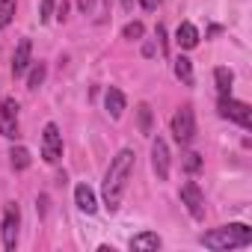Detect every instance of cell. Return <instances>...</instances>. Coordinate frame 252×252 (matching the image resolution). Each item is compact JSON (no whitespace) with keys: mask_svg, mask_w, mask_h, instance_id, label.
<instances>
[{"mask_svg":"<svg viewBox=\"0 0 252 252\" xmlns=\"http://www.w3.org/2000/svg\"><path fill=\"white\" fill-rule=\"evenodd\" d=\"M134 158L137 155L131 149H122L110 160V169L104 175V208L107 211H119L125 190H128V181H131V172H134Z\"/></svg>","mask_w":252,"mask_h":252,"instance_id":"1","label":"cell"},{"mask_svg":"<svg viewBox=\"0 0 252 252\" xmlns=\"http://www.w3.org/2000/svg\"><path fill=\"white\" fill-rule=\"evenodd\" d=\"M202 246L208 249H217V252H225V249H243L252 243V228L243 225V222H228V225H220V228H211L199 237Z\"/></svg>","mask_w":252,"mask_h":252,"instance_id":"2","label":"cell"},{"mask_svg":"<svg viewBox=\"0 0 252 252\" xmlns=\"http://www.w3.org/2000/svg\"><path fill=\"white\" fill-rule=\"evenodd\" d=\"M220 116L240 125V128H252V110L246 101H234L231 95H220Z\"/></svg>","mask_w":252,"mask_h":252,"instance_id":"3","label":"cell"},{"mask_svg":"<svg viewBox=\"0 0 252 252\" xmlns=\"http://www.w3.org/2000/svg\"><path fill=\"white\" fill-rule=\"evenodd\" d=\"M18 228H21V211L15 202H9L3 208V222H0V234H3V246L6 249H15L18 243Z\"/></svg>","mask_w":252,"mask_h":252,"instance_id":"4","label":"cell"},{"mask_svg":"<svg viewBox=\"0 0 252 252\" xmlns=\"http://www.w3.org/2000/svg\"><path fill=\"white\" fill-rule=\"evenodd\" d=\"M172 134L178 143H190L196 137V116H193V107L184 104L175 116H172Z\"/></svg>","mask_w":252,"mask_h":252,"instance_id":"5","label":"cell"},{"mask_svg":"<svg viewBox=\"0 0 252 252\" xmlns=\"http://www.w3.org/2000/svg\"><path fill=\"white\" fill-rule=\"evenodd\" d=\"M42 158L45 163H60L63 158V134L54 122L45 125V131H42Z\"/></svg>","mask_w":252,"mask_h":252,"instance_id":"6","label":"cell"},{"mask_svg":"<svg viewBox=\"0 0 252 252\" xmlns=\"http://www.w3.org/2000/svg\"><path fill=\"white\" fill-rule=\"evenodd\" d=\"M0 137H6V140L18 137V101L15 98L0 101Z\"/></svg>","mask_w":252,"mask_h":252,"instance_id":"7","label":"cell"},{"mask_svg":"<svg viewBox=\"0 0 252 252\" xmlns=\"http://www.w3.org/2000/svg\"><path fill=\"white\" fill-rule=\"evenodd\" d=\"M181 202H184V208L190 211L193 220H205V196H202L196 181H187L181 187Z\"/></svg>","mask_w":252,"mask_h":252,"instance_id":"8","label":"cell"},{"mask_svg":"<svg viewBox=\"0 0 252 252\" xmlns=\"http://www.w3.org/2000/svg\"><path fill=\"white\" fill-rule=\"evenodd\" d=\"M152 166H155L158 181H166V178H169V146H166V140H160V137L152 143Z\"/></svg>","mask_w":252,"mask_h":252,"instance_id":"9","label":"cell"},{"mask_svg":"<svg viewBox=\"0 0 252 252\" xmlns=\"http://www.w3.org/2000/svg\"><path fill=\"white\" fill-rule=\"evenodd\" d=\"M30 57H33V42H30V39H21L18 48H15V57H12V74H15V77L27 74V68L33 65Z\"/></svg>","mask_w":252,"mask_h":252,"instance_id":"10","label":"cell"},{"mask_svg":"<svg viewBox=\"0 0 252 252\" xmlns=\"http://www.w3.org/2000/svg\"><path fill=\"white\" fill-rule=\"evenodd\" d=\"M74 205L83 211V214H95L98 211V202H95V193L89 184H77L74 187Z\"/></svg>","mask_w":252,"mask_h":252,"instance_id":"11","label":"cell"},{"mask_svg":"<svg viewBox=\"0 0 252 252\" xmlns=\"http://www.w3.org/2000/svg\"><path fill=\"white\" fill-rule=\"evenodd\" d=\"M125 92L122 89H116V86H110L107 92H104V107H107V113L113 116V119H119L122 113H125Z\"/></svg>","mask_w":252,"mask_h":252,"instance_id":"12","label":"cell"},{"mask_svg":"<svg viewBox=\"0 0 252 252\" xmlns=\"http://www.w3.org/2000/svg\"><path fill=\"white\" fill-rule=\"evenodd\" d=\"M175 42L184 48V51H193L196 45H199V30L190 24V21H184V24H178V33H175Z\"/></svg>","mask_w":252,"mask_h":252,"instance_id":"13","label":"cell"},{"mask_svg":"<svg viewBox=\"0 0 252 252\" xmlns=\"http://www.w3.org/2000/svg\"><path fill=\"white\" fill-rule=\"evenodd\" d=\"M131 249L134 252H146V249H160V237L155 231H143L137 237H131Z\"/></svg>","mask_w":252,"mask_h":252,"instance_id":"14","label":"cell"},{"mask_svg":"<svg viewBox=\"0 0 252 252\" xmlns=\"http://www.w3.org/2000/svg\"><path fill=\"white\" fill-rule=\"evenodd\" d=\"M175 77L184 83V86H193V63L187 57H178L175 60Z\"/></svg>","mask_w":252,"mask_h":252,"instance_id":"15","label":"cell"},{"mask_svg":"<svg viewBox=\"0 0 252 252\" xmlns=\"http://www.w3.org/2000/svg\"><path fill=\"white\" fill-rule=\"evenodd\" d=\"M137 128H140V134L152 137V107H149L146 101L137 107Z\"/></svg>","mask_w":252,"mask_h":252,"instance_id":"16","label":"cell"},{"mask_svg":"<svg viewBox=\"0 0 252 252\" xmlns=\"http://www.w3.org/2000/svg\"><path fill=\"white\" fill-rule=\"evenodd\" d=\"M214 80H217V89H220V95H231V83H234V74L228 71V68H217L214 71Z\"/></svg>","mask_w":252,"mask_h":252,"instance_id":"17","label":"cell"},{"mask_svg":"<svg viewBox=\"0 0 252 252\" xmlns=\"http://www.w3.org/2000/svg\"><path fill=\"white\" fill-rule=\"evenodd\" d=\"M9 163H12V169H27L30 166V152L24 149V146H15L12 152H9Z\"/></svg>","mask_w":252,"mask_h":252,"instance_id":"18","label":"cell"},{"mask_svg":"<svg viewBox=\"0 0 252 252\" xmlns=\"http://www.w3.org/2000/svg\"><path fill=\"white\" fill-rule=\"evenodd\" d=\"M15 9H18V3H15V0H0V30L12 24V18H15Z\"/></svg>","mask_w":252,"mask_h":252,"instance_id":"19","label":"cell"},{"mask_svg":"<svg viewBox=\"0 0 252 252\" xmlns=\"http://www.w3.org/2000/svg\"><path fill=\"white\" fill-rule=\"evenodd\" d=\"M45 74H48L45 63H36V65L30 68V74H27V89H39V86L45 83Z\"/></svg>","mask_w":252,"mask_h":252,"instance_id":"20","label":"cell"},{"mask_svg":"<svg viewBox=\"0 0 252 252\" xmlns=\"http://www.w3.org/2000/svg\"><path fill=\"white\" fill-rule=\"evenodd\" d=\"M143 33H146V27H143L140 21H131V24H125V30H122V36H125V39H131V42L143 39Z\"/></svg>","mask_w":252,"mask_h":252,"instance_id":"21","label":"cell"},{"mask_svg":"<svg viewBox=\"0 0 252 252\" xmlns=\"http://www.w3.org/2000/svg\"><path fill=\"white\" fill-rule=\"evenodd\" d=\"M54 6H57V0H39V21H42V24H45V21H51Z\"/></svg>","mask_w":252,"mask_h":252,"instance_id":"22","label":"cell"},{"mask_svg":"<svg viewBox=\"0 0 252 252\" xmlns=\"http://www.w3.org/2000/svg\"><path fill=\"white\" fill-rule=\"evenodd\" d=\"M184 169H187V172H199V169H202V158H199L196 152L184 155Z\"/></svg>","mask_w":252,"mask_h":252,"instance_id":"23","label":"cell"},{"mask_svg":"<svg viewBox=\"0 0 252 252\" xmlns=\"http://www.w3.org/2000/svg\"><path fill=\"white\" fill-rule=\"evenodd\" d=\"M77 6H80L83 15H92L95 12V0H77Z\"/></svg>","mask_w":252,"mask_h":252,"instance_id":"24","label":"cell"},{"mask_svg":"<svg viewBox=\"0 0 252 252\" xmlns=\"http://www.w3.org/2000/svg\"><path fill=\"white\" fill-rule=\"evenodd\" d=\"M158 42H160V51L166 54V48H169V45H166V27H163V24H158Z\"/></svg>","mask_w":252,"mask_h":252,"instance_id":"25","label":"cell"},{"mask_svg":"<svg viewBox=\"0 0 252 252\" xmlns=\"http://www.w3.org/2000/svg\"><path fill=\"white\" fill-rule=\"evenodd\" d=\"M140 6L152 12V9H158V6H160V0H140Z\"/></svg>","mask_w":252,"mask_h":252,"instance_id":"26","label":"cell"},{"mask_svg":"<svg viewBox=\"0 0 252 252\" xmlns=\"http://www.w3.org/2000/svg\"><path fill=\"white\" fill-rule=\"evenodd\" d=\"M65 12H68V3H65V0H63V3H60V9H57V18L63 21V18H65Z\"/></svg>","mask_w":252,"mask_h":252,"instance_id":"27","label":"cell"},{"mask_svg":"<svg viewBox=\"0 0 252 252\" xmlns=\"http://www.w3.org/2000/svg\"><path fill=\"white\" fill-rule=\"evenodd\" d=\"M122 6H125V9L131 12V9H134V0H122Z\"/></svg>","mask_w":252,"mask_h":252,"instance_id":"28","label":"cell"}]
</instances>
